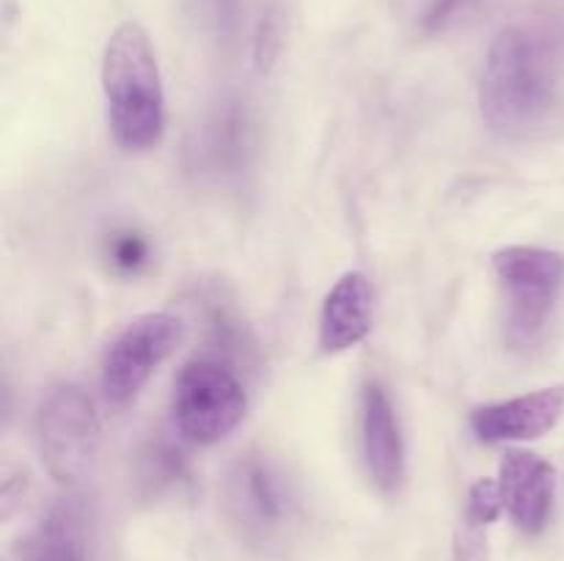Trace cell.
Masks as SVG:
<instances>
[{
	"instance_id": "cell-4",
	"label": "cell",
	"mask_w": 564,
	"mask_h": 561,
	"mask_svg": "<svg viewBox=\"0 0 564 561\" xmlns=\"http://www.w3.org/2000/svg\"><path fill=\"white\" fill-rule=\"evenodd\" d=\"M496 278L507 292V341L527 350L543 336L564 286V256L549 248L507 245L494 256Z\"/></svg>"
},
{
	"instance_id": "cell-7",
	"label": "cell",
	"mask_w": 564,
	"mask_h": 561,
	"mask_svg": "<svg viewBox=\"0 0 564 561\" xmlns=\"http://www.w3.org/2000/svg\"><path fill=\"white\" fill-rule=\"evenodd\" d=\"M226 509L242 537L262 542L286 526L295 498L275 462L264 454H246L226 476Z\"/></svg>"
},
{
	"instance_id": "cell-17",
	"label": "cell",
	"mask_w": 564,
	"mask_h": 561,
	"mask_svg": "<svg viewBox=\"0 0 564 561\" xmlns=\"http://www.w3.org/2000/svg\"><path fill=\"white\" fill-rule=\"evenodd\" d=\"M501 509H505V498H501V487L496 479H479V482L471 484L466 504V522L485 528L499 520Z\"/></svg>"
},
{
	"instance_id": "cell-9",
	"label": "cell",
	"mask_w": 564,
	"mask_h": 561,
	"mask_svg": "<svg viewBox=\"0 0 564 561\" xmlns=\"http://www.w3.org/2000/svg\"><path fill=\"white\" fill-rule=\"evenodd\" d=\"M499 487L512 522L523 534L543 531L551 517V506H554V465L532 451L512 449L501 460Z\"/></svg>"
},
{
	"instance_id": "cell-10",
	"label": "cell",
	"mask_w": 564,
	"mask_h": 561,
	"mask_svg": "<svg viewBox=\"0 0 564 561\" xmlns=\"http://www.w3.org/2000/svg\"><path fill=\"white\" fill-rule=\"evenodd\" d=\"M361 440L369 476L380 490L391 493L400 487L405 457L394 405L378 383H369L361 396Z\"/></svg>"
},
{
	"instance_id": "cell-19",
	"label": "cell",
	"mask_w": 564,
	"mask_h": 561,
	"mask_svg": "<svg viewBox=\"0 0 564 561\" xmlns=\"http://www.w3.org/2000/svg\"><path fill=\"white\" fill-rule=\"evenodd\" d=\"M468 3H474V0H433L427 9V14L422 16V28L427 33L441 31V28L449 25V22L455 20V16L460 14Z\"/></svg>"
},
{
	"instance_id": "cell-3",
	"label": "cell",
	"mask_w": 564,
	"mask_h": 561,
	"mask_svg": "<svg viewBox=\"0 0 564 561\" xmlns=\"http://www.w3.org/2000/svg\"><path fill=\"white\" fill-rule=\"evenodd\" d=\"M248 396L231 363L198 355L180 369L171 391L174 429L196 446H213L246 418Z\"/></svg>"
},
{
	"instance_id": "cell-13",
	"label": "cell",
	"mask_w": 564,
	"mask_h": 561,
	"mask_svg": "<svg viewBox=\"0 0 564 561\" xmlns=\"http://www.w3.org/2000/svg\"><path fill=\"white\" fill-rule=\"evenodd\" d=\"M248 146H251V130H248L246 108H240V102H226L209 121L204 154L215 170L235 174L246 163Z\"/></svg>"
},
{
	"instance_id": "cell-8",
	"label": "cell",
	"mask_w": 564,
	"mask_h": 561,
	"mask_svg": "<svg viewBox=\"0 0 564 561\" xmlns=\"http://www.w3.org/2000/svg\"><path fill=\"white\" fill-rule=\"evenodd\" d=\"M564 413V388H540L507 402L482 405L471 413V429L482 443L538 440L560 424Z\"/></svg>"
},
{
	"instance_id": "cell-11",
	"label": "cell",
	"mask_w": 564,
	"mask_h": 561,
	"mask_svg": "<svg viewBox=\"0 0 564 561\" xmlns=\"http://www.w3.org/2000/svg\"><path fill=\"white\" fill-rule=\"evenodd\" d=\"M372 330V286L364 273H345L334 284L319 314L323 352H345L361 344Z\"/></svg>"
},
{
	"instance_id": "cell-6",
	"label": "cell",
	"mask_w": 564,
	"mask_h": 561,
	"mask_svg": "<svg viewBox=\"0 0 564 561\" xmlns=\"http://www.w3.org/2000/svg\"><path fill=\"white\" fill-rule=\"evenodd\" d=\"M185 324L180 317L165 311L143 314L132 319L119 339L108 346L102 361V394L113 410H124L143 385L149 383L160 363L180 346Z\"/></svg>"
},
{
	"instance_id": "cell-5",
	"label": "cell",
	"mask_w": 564,
	"mask_h": 561,
	"mask_svg": "<svg viewBox=\"0 0 564 561\" xmlns=\"http://www.w3.org/2000/svg\"><path fill=\"white\" fill-rule=\"evenodd\" d=\"M99 438L102 424L86 388L66 383L44 399L36 418V440L50 476L61 484L80 482L94 465Z\"/></svg>"
},
{
	"instance_id": "cell-1",
	"label": "cell",
	"mask_w": 564,
	"mask_h": 561,
	"mask_svg": "<svg viewBox=\"0 0 564 561\" xmlns=\"http://www.w3.org/2000/svg\"><path fill=\"white\" fill-rule=\"evenodd\" d=\"M102 88L113 141L124 152H149L165 130V94L149 33L127 20L110 33L102 58Z\"/></svg>"
},
{
	"instance_id": "cell-20",
	"label": "cell",
	"mask_w": 564,
	"mask_h": 561,
	"mask_svg": "<svg viewBox=\"0 0 564 561\" xmlns=\"http://www.w3.org/2000/svg\"><path fill=\"white\" fill-rule=\"evenodd\" d=\"M485 528L468 522L466 531L457 539L455 561H488V542H485Z\"/></svg>"
},
{
	"instance_id": "cell-16",
	"label": "cell",
	"mask_w": 564,
	"mask_h": 561,
	"mask_svg": "<svg viewBox=\"0 0 564 561\" xmlns=\"http://www.w3.org/2000/svg\"><path fill=\"white\" fill-rule=\"evenodd\" d=\"M284 44V14L279 6H268L257 22V33H253V66L259 75L273 69L275 58Z\"/></svg>"
},
{
	"instance_id": "cell-14",
	"label": "cell",
	"mask_w": 564,
	"mask_h": 561,
	"mask_svg": "<svg viewBox=\"0 0 564 561\" xmlns=\"http://www.w3.org/2000/svg\"><path fill=\"white\" fill-rule=\"evenodd\" d=\"M187 476L185 457L176 446H171L169 440H154L141 457V482L147 484L152 493L160 490H169L174 484H180Z\"/></svg>"
},
{
	"instance_id": "cell-12",
	"label": "cell",
	"mask_w": 564,
	"mask_h": 561,
	"mask_svg": "<svg viewBox=\"0 0 564 561\" xmlns=\"http://www.w3.org/2000/svg\"><path fill=\"white\" fill-rule=\"evenodd\" d=\"M22 561H86L83 517L75 501H61L47 512L28 537Z\"/></svg>"
},
{
	"instance_id": "cell-15",
	"label": "cell",
	"mask_w": 564,
	"mask_h": 561,
	"mask_svg": "<svg viewBox=\"0 0 564 561\" xmlns=\"http://www.w3.org/2000/svg\"><path fill=\"white\" fill-rule=\"evenodd\" d=\"M105 253H108V262L113 264L116 273L124 275L141 273L149 264V258H152L149 240L141 231L132 229H119L113 231V234H108V240H105Z\"/></svg>"
},
{
	"instance_id": "cell-18",
	"label": "cell",
	"mask_w": 564,
	"mask_h": 561,
	"mask_svg": "<svg viewBox=\"0 0 564 561\" xmlns=\"http://www.w3.org/2000/svg\"><path fill=\"white\" fill-rule=\"evenodd\" d=\"M202 20L220 42H235L242 25V0H196Z\"/></svg>"
},
{
	"instance_id": "cell-2",
	"label": "cell",
	"mask_w": 564,
	"mask_h": 561,
	"mask_svg": "<svg viewBox=\"0 0 564 561\" xmlns=\"http://www.w3.org/2000/svg\"><path fill=\"white\" fill-rule=\"evenodd\" d=\"M554 102V61L543 38L527 28H505L485 64L479 105L494 130L523 132Z\"/></svg>"
}]
</instances>
